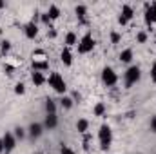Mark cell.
<instances>
[{
  "label": "cell",
  "instance_id": "d6a6232c",
  "mask_svg": "<svg viewBox=\"0 0 156 154\" xmlns=\"http://www.w3.org/2000/svg\"><path fill=\"white\" fill-rule=\"evenodd\" d=\"M47 37H51V38H55V37H56V31H51V33H47Z\"/></svg>",
  "mask_w": 156,
  "mask_h": 154
},
{
  "label": "cell",
  "instance_id": "7a4b0ae2",
  "mask_svg": "<svg viewBox=\"0 0 156 154\" xmlns=\"http://www.w3.org/2000/svg\"><path fill=\"white\" fill-rule=\"evenodd\" d=\"M47 83L58 93V94H64L66 91H67V85H66V82H64V78L60 76L58 73H51L49 78H47Z\"/></svg>",
  "mask_w": 156,
  "mask_h": 154
},
{
  "label": "cell",
  "instance_id": "52a82bcc",
  "mask_svg": "<svg viewBox=\"0 0 156 154\" xmlns=\"http://www.w3.org/2000/svg\"><path fill=\"white\" fill-rule=\"evenodd\" d=\"M144 7H145V24H147V26L156 24V2L145 4Z\"/></svg>",
  "mask_w": 156,
  "mask_h": 154
},
{
  "label": "cell",
  "instance_id": "d590c367",
  "mask_svg": "<svg viewBox=\"0 0 156 154\" xmlns=\"http://www.w3.org/2000/svg\"><path fill=\"white\" fill-rule=\"evenodd\" d=\"M154 42H156V38H154Z\"/></svg>",
  "mask_w": 156,
  "mask_h": 154
},
{
  "label": "cell",
  "instance_id": "8d00e7d4",
  "mask_svg": "<svg viewBox=\"0 0 156 154\" xmlns=\"http://www.w3.org/2000/svg\"><path fill=\"white\" fill-rule=\"evenodd\" d=\"M38 154H42V152H38Z\"/></svg>",
  "mask_w": 156,
  "mask_h": 154
},
{
  "label": "cell",
  "instance_id": "d6986e66",
  "mask_svg": "<svg viewBox=\"0 0 156 154\" xmlns=\"http://www.w3.org/2000/svg\"><path fill=\"white\" fill-rule=\"evenodd\" d=\"M76 16L80 18V22H85V13H87V7L83 5V4H80V5H76Z\"/></svg>",
  "mask_w": 156,
  "mask_h": 154
},
{
  "label": "cell",
  "instance_id": "2e32d148",
  "mask_svg": "<svg viewBox=\"0 0 156 154\" xmlns=\"http://www.w3.org/2000/svg\"><path fill=\"white\" fill-rule=\"evenodd\" d=\"M120 60H122L123 64H129V62L133 60V49H123V51L120 53Z\"/></svg>",
  "mask_w": 156,
  "mask_h": 154
},
{
  "label": "cell",
  "instance_id": "74e56055",
  "mask_svg": "<svg viewBox=\"0 0 156 154\" xmlns=\"http://www.w3.org/2000/svg\"><path fill=\"white\" fill-rule=\"evenodd\" d=\"M5 154H7V152H5Z\"/></svg>",
  "mask_w": 156,
  "mask_h": 154
},
{
  "label": "cell",
  "instance_id": "83f0119b",
  "mask_svg": "<svg viewBox=\"0 0 156 154\" xmlns=\"http://www.w3.org/2000/svg\"><path fill=\"white\" fill-rule=\"evenodd\" d=\"M60 154H75V151L69 149L67 145H62V147H60Z\"/></svg>",
  "mask_w": 156,
  "mask_h": 154
},
{
  "label": "cell",
  "instance_id": "f546056e",
  "mask_svg": "<svg viewBox=\"0 0 156 154\" xmlns=\"http://www.w3.org/2000/svg\"><path fill=\"white\" fill-rule=\"evenodd\" d=\"M111 42H113V44H118V42H120V35H118L116 31L111 33Z\"/></svg>",
  "mask_w": 156,
  "mask_h": 154
},
{
  "label": "cell",
  "instance_id": "d4e9b609",
  "mask_svg": "<svg viewBox=\"0 0 156 154\" xmlns=\"http://www.w3.org/2000/svg\"><path fill=\"white\" fill-rule=\"evenodd\" d=\"M9 49H11V42H9V40H4L2 45H0V51H2V53H7Z\"/></svg>",
  "mask_w": 156,
  "mask_h": 154
},
{
  "label": "cell",
  "instance_id": "8992f818",
  "mask_svg": "<svg viewBox=\"0 0 156 154\" xmlns=\"http://www.w3.org/2000/svg\"><path fill=\"white\" fill-rule=\"evenodd\" d=\"M133 16H134V9H133L129 4H123V5H122V13H120V16H118L120 26H125Z\"/></svg>",
  "mask_w": 156,
  "mask_h": 154
},
{
  "label": "cell",
  "instance_id": "f1b7e54d",
  "mask_svg": "<svg viewBox=\"0 0 156 154\" xmlns=\"http://www.w3.org/2000/svg\"><path fill=\"white\" fill-rule=\"evenodd\" d=\"M151 80L156 83V64H153V65H151Z\"/></svg>",
  "mask_w": 156,
  "mask_h": 154
},
{
  "label": "cell",
  "instance_id": "ffe728a7",
  "mask_svg": "<svg viewBox=\"0 0 156 154\" xmlns=\"http://www.w3.org/2000/svg\"><path fill=\"white\" fill-rule=\"evenodd\" d=\"M75 44H76V35L75 33H67L66 35V47H71Z\"/></svg>",
  "mask_w": 156,
  "mask_h": 154
},
{
  "label": "cell",
  "instance_id": "5b68a950",
  "mask_svg": "<svg viewBox=\"0 0 156 154\" xmlns=\"http://www.w3.org/2000/svg\"><path fill=\"white\" fill-rule=\"evenodd\" d=\"M102 82H104L107 87H113L118 82V76H116V73H115L113 67H104V71H102Z\"/></svg>",
  "mask_w": 156,
  "mask_h": 154
},
{
  "label": "cell",
  "instance_id": "5bb4252c",
  "mask_svg": "<svg viewBox=\"0 0 156 154\" xmlns=\"http://www.w3.org/2000/svg\"><path fill=\"white\" fill-rule=\"evenodd\" d=\"M31 82H33V83H35V85L38 87V85H44V83L47 82V78L44 76L42 73H38V71H35V73L31 75Z\"/></svg>",
  "mask_w": 156,
  "mask_h": 154
},
{
  "label": "cell",
  "instance_id": "7c38bea8",
  "mask_svg": "<svg viewBox=\"0 0 156 154\" xmlns=\"http://www.w3.org/2000/svg\"><path fill=\"white\" fill-rule=\"evenodd\" d=\"M56 125H58V118H56V114H47L45 116V120H44V127H45V129L51 131V129H55Z\"/></svg>",
  "mask_w": 156,
  "mask_h": 154
},
{
  "label": "cell",
  "instance_id": "e0dca14e",
  "mask_svg": "<svg viewBox=\"0 0 156 154\" xmlns=\"http://www.w3.org/2000/svg\"><path fill=\"white\" fill-rule=\"evenodd\" d=\"M87 129H89V121H87V120H83V118H82V120H78V121H76V131H78V132L85 134V132H87Z\"/></svg>",
  "mask_w": 156,
  "mask_h": 154
},
{
  "label": "cell",
  "instance_id": "836d02e7",
  "mask_svg": "<svg viewBox=\"0 0 156 154\" xmlns=\"http://www.w3.org/2000/svg\"><path fill=\"white\" fill-rule=\"evenodd\" d=\"M4 152V143H2V138H0V154Z\"/></svg>",
  "mask_w": 156,
  "mask_h": 154
},
{
  "label": "cell",
  "instance_id": "9c48e42d",
  "mask_svg": "<svg viewBox=\"0 0 156 154\" xmlns=\"http://www.w3.org/2000/svg\"><path fill=\"white\" fill-rule=\"evenodd\" d=\"M42 131H44V125H42V123H31L29 129H27V134H29L33 140H37V138L42 136Z\"/></svg>",
  "mask_w": 156,
  "mask_h": 154
},
{
  "label": "cell",
  "instance_id": "484cf974",
  "mask_svg": "<svg viewBox=\"0 0 156 154\" xmlns=\"http://www.w3.org/2000/svg\"><path fill=\"white\" fill-rule=\"evenodd\" d=\"M15 93H16V94H24V93H26V85H24V83H16V85H15Z\"/></svg>",
  "mask_w": 156,
  "mask_h": 154
},
{
  "label": "cell",
  "instance_id": "4fadbf2b",
  "mask_svg": "<svg viewBox=\"0 0 156 154\" xmlns=\"http://www.w3.org/2000/svg\"><path fill=\"white\" fill-rule=\"evenodd\" d=\"M33 69L35 71H47L49 69V62L47 60H33Z\"/></svg>",
  "mask_w": 156,
  "mask_h": 154
},
{
  "label": "cell",
  "instance_id": "cb8c5ba5",
  "mask_svg": "<svg viewBox=\"0 0 156 154\" xmlns=\"http://www.w3.org/2000/svg\"><path fill=\"white\" fill-rule=\"evenodd\" d=\"M33 60H47L45 58V53L44 51H35L33 53Z\"/></svg>",
  "mask_w": 156,
  "mask_h": 154
},
{
  "label": "cell",
  "instance_id": "7402d4cb",
  "mask_svg": "<svg viewBox=\"0 0 156 154\" xmlns=\"http://www.w3.org/2000/svg\"><path fill=\"white\" fill-rule=\"evenodd\" d=\"M93 113H94V116H102L104 113H105V105H104V103H96Z\"/></svg>",
  "mask_w": 156,
  "mask_h": 154
},
{
  "label": "cell",
  "instance_id": "6da1fadb",
  "mask_svg": "<svg viewBox=\"0 0 156 154\" xmlns=\"http://www.w3.org/2000/svg\"><path fill=\"white\" fill-rule=\"evenodd\" d=\"M98 140H100V149L102 151H107L111 147V142H113V131L107 123H102L100 125V132H98Z\"/></svg>",
  "mask_w": 156,
  "mask_h": 154
},
{
  "label": "cell",
  "instance_id": "603a6c76",
  "mask_svg": "<svg viewBox=\"0 0 156 154\" xmlns=\"http://www.w3.org/2000/svg\"><path fill=\"white\" fill-rule=\"evenodd\" d=\"M13 134H15V138H16V140H22V138L26 136V129H22V127H16Z\"/></svg>",
  "mask_w": 156,
  "mask_h": 154
},
{
  "label": "cell",
  "instance_id": "44dd1931",
  "mask_svg": "<svg viewBox=\"0 0 156 154\" xmlns=\"http://www.w3.org/2000/svg\"><path fill=\"white\" fill-rule=\"evenodd\" d=\"M60 103H62L64 109H71V107H73V98H69V96H62Z\"/></svg>",
  "mask_w": 156,
  "mask_h": 154
},
{
  "label": "cell",
  "instance_id": "ba28073f",
  "mask_svg": "<svg viewBox=\"0 0 156 154\" xmlns=\"http://www.w3.org/2000/svg\"><path fill=\"white\" fill-rule=\"evenodd\" d=\"M2 143H4V151L9 154L15 147H16V138H15V134H13V132H5V134L2 136Z\"/></svg>",
  "mask_w": 156,
  "mask_h": 154
},
{
  "label": "cell",
  "instance_id": "8fae6325",
  "mask_svg": "<svg viewBox=\"0 0 156 154\" xmlns=\"http://www.w3.org/2000/svg\"><path fill=\"white\" fill-rule=\"evenodd\" d=\"M24 31H26V37H27V38L33 40L37 35H38V26H37L35 22H29V24L26 26V29H24Z\"/></svg>",
  "mask_w": 156,
  "mask_h": 154
},
{
  "label": "cell",
  "instance_id": "4dcf8cb0",
  "mask_svg": "<svg viewBox=\"0 0 156 154\" xmlns=\"http://www.w3.org/2000/svg\"><path fill=\"white\" fill-rule=\"evenodd\" d=\"M40 18H42V22L44 24H51V18H49V15L45 13V15H40Z\"/></svg>",
  "mask_w": 156,
  "mask_h": 154
},
{
  "label": "cell",
  "instance_id": "e575fe53",
  "mask_svg": "<svg viewBox=\"0 0 156 154\" xmlns=\"http://www.w3.org/2000/svg\"><path fill=\"white\" fill-rule=\"evenodd\" d=\"M4 7H5V2H4V0H0V9H4Z\"/></svg>",
  "mask_w": 156,
  "mask_h": 154
},
{
  "label": "cell",
  "instance_id": "277c9868",
  "mask_svg": "<svg viewBox=\"0 0 156 154\" xmlns=\"http://www.w3.org/2000/svg\"><path fill=\"white\" fill-rule=\"evenodd\" d=\"M140 67L138 65H131L127 71H125V87H131V85H134L138 80H140Z\"/></svg>",
  "mask_w": 156,
  "mask_h": 154
},
{
  "label": "cell",
  "instance_id": "30bf717a",
  "mask_svg": "<svg viewBox=\"0 0 156 154\" xmlns=\"http://www.w3.org/2000/svg\"><path fill=\"white\" fill-rule=\"evenodd\" d=\"M60 60H62L64 65H71V64H73V54H71L69 47H64V49H62V53H60Z\"/></svg>",
  "mask_w": 156,
  "mask_h": 154
},
{
  "label": "cell",
  "instance_id": "9a60e30c",
  "mask_svg": "<svg viewBox=\"0 0 156 154\" xmlns=\"http://www.w3.org/2000/svg\"><path fill=\"white\" fill-rule=\"evenodd\" d=\"M47 15H49V18H51V20H56V18L60 16V7H58V5H55V4H51V5H49V9H47Z\"/></svg>",
  "mask_w": 156,
  "mask_h": 154
},
{
  "label": "cell",
  "instance_id": "1f68e13d",
  "mask_svg": "<svg viewBox=\"0 0 156 154\" xmlns=\"http://www.w3.org/2000/svg\"><path fill=\"white\" fill-rule=\"evenodd\" d=\"M151 131H153V132H156V116H153V118H151Z\"/></svg>",
  "mask_w": 156,
  "mask_h": 154
},
{
  "label": "cell",
  "instance_id": "4316f807",
  "mask_svg": "<svg viewBox=\"0 0 156 154\" xmlns=\"http://www.w3.org/2000/svg\"><path fill=\"white\" fill-rule=\"evenodd\" d=\"M136 40H138L140 44H144V42H147V33H144V31H140V33L136 35Z\"/></svg>",
  "mask_w": 156,
  "mask_h": 154
},
{
  "label": "cell",
  "instance_id": "ac0fdd59",
  "mask_svg": "<svg viewBox=\"0 0 156 154\" xmlns=\"http://www.w3.org/2000/svg\"><path fill=\"white\" fill-rule=\"evenodd\" d=\"M45 111H47V114H56V103H55V100H51V98L45 100Z\"/></svg>",
  "mask_w": 156,
  "mask_h": 154
},
{
  "label": "cell",
  "instance_id": "3957f363",
  "mask_svg": "<svg viewBox=\"0 0 156 154\" xmlns=\"http://www.w3.org/2000/svg\"><path fill=\"white\" fill-rule=\"evenodd\" d=\"M93 49H94V38H93L91 33H85L80 40V44H78V53L85 54V53H91Z\"/></svg>",
  "mask_w": 156,
  "mask_h": 154
}]
</instances>
